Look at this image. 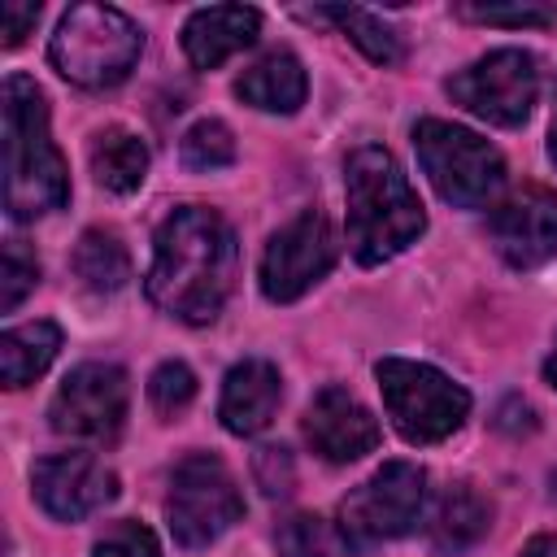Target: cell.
Returning <instances> with one entry per match:
<instances>
[{
	"mask_svg": "<svg viewBox=\"0 0 557 557\" xmlns=\"http://www.w3.org/2000/svg\"><path fill=\"white\" fill-rule=\"evenodd\" d=\"M374 65H396L400 57H405V44H400V35L379 17V13H370V9H322Z\"/></svg>",
	"mask_w": 557,
	"mask_h": 557,
	"instance_id": "22",
	"label": "cell"
},
{
	"mask_svg": "<svg viewBox=\"0 0 557 557\" xmlns=\"http://www.w3.org/2000/svg\"><path fill=\"white\" fill-rule=\"evenodd\" d=\"M518 557H557V535H535Z\"/></svg>",
	"mask_w": 557,
	"mask_h": 557,
	"instance_id": "32",
	"label": "cell"
},
{
	"mask_svg": "<svg viewBox=\"0 0 557 557\" xmlns=\"http://www.w3.org/2000/svg\"><path fill=\"white\" fill-rule=\"evenodd\" d=\"M470 22H487V26H553L557 9L540 4V0H513V4H461L457 9Z\"/></svg>",
	"mask_w": 557,
	"mask_h": 557,
	"instance_id": "27",
	"label": "cell"
},
{
	"mask_svg": "<svg viewBox=\"0 0 557 557\" xmlns=\"http://www.w3.org/2000/svg\"><path fill=\"white\" fill-rule=\"evenodd\" d=\"M91 174L104 191H117V196H131L144 174H148V148L135 131L126 126H104L96 139H91Z\"/></svg>",
	"mask_w": 557,
	"mask_h": 557,
	"instance_id": "20",
	"label": "cell"
},
{
	"mask_svg": "<svg viewBox=\"0 0 557 557\" xmlns=\"http://www.w3.org/2000/svg\"><path fill=\"white\" fill-rule=\"evenodd\" d=\"M274 544L283 557H339L348 544L339 535L335 522L318 518V513H292L278 522L274 531Z\"/></svg>",
	"mask_w": 557,
	"mask_h": 557,
	"instance_id": "23",
	"label": "cell"
},
{
	"mask_svg": "<svg viewBox=\"0 0 557 557\" xmlns=\"http://www.w3.org/2000/svg\"><path fill=\"white\" fill-rule=\"evenodd\" d=\"M39 283V261L22 239L4 244V278H0V309H17L26 300V292H35Z\"/></svg>",
	"mask_w": 557,
	"mask_h": 557,
	"instance_id": "26",
	"label": "cell"
},
{
	"mask_svg": "<svg viewBox=\"0 0 557 557\" xmlns=\"http://www.w3.org/2000/svg\"><path fill=\"white\" fill-rule=\"evenodd\" d=\"M496 426L500 431H535V409L527 405V400H518V396H509L505 405H500V418H496Z\"/></svg>",
	"mask_w": 557,
	"mask_h": 557,
	"instance_id": "31",
	"label": "cell"
},
{
	"mask_svg": "<svg viewBox=\"0 0 557 557\" xmlns=\"http://www.w3.org/2000/svg\"><path fill=\"white\" fill-rule=\"evenodd\" d=\"M413 148H418V161L431 187L457 209L487 205L505 183V157L470 126L422 117L413 126Z\"/></svg>",
	"mask_w": 557,
	"mask_h": 557,
	"instance_id": "6",
	"label": "cell"
},
{
	"mask_svg": "<svg viewBox=\"0 0 557 557\" xmlns=\"http://www.w3.org/2000/svg\"><path fill=\"white\" fill-rule=\"evenodd\" d=\"M165 518L183 548H205L244 518L235 474L213 453H191L174 466L165 492Z\"/></svg>",
	"mask_w": 557,
	"mask_h": 557,
	"instance_id": "8",
	"label": "cell"
},
{
	"mask_svg": "<svg viewBox=\"0 0 557 557\" xmlns=\"http://www.w3.org/2000/svg\"><path fill=\"white\" fill-rule=\"evenodd\" d=\"M544 374H548V383L557 387V344H553V352H548V361H544Z\"/></svg>",
	"mask_w": 557,
	"mask_h": 557,
	"instance_id": "33",
	"label": "cell"
},
{
	"mask_svg": "<svg viewBox=\"0 0 557 557\" xmlns=\"http://www.w3.org/2000/svg\"><path fill=\"white\" fill-rule=\"evenodd\" d=\"M278 396H283L278 370L265 357H244L239 366L226 370L218 418L231 435H257V431L270 426V418L278 409Z\"/></svg>",
	"mask_w": 557,
	"mask_h": 557,
	"instance_id": "15",
	"label": "cell"
},
{
	"mask_svg": "<svg viewBox=\"0 0 557 557\" xmlns=\"http://www.w3.org/2000/svg\"><path fill=\"white\" fill-rule=\"evenodd\" d=\"M126 400H131V387H126V370L122 366L83 361L57 387V396L48 405V418H52L57 435L109 444L126 422Z\"/></svg>",
	"mask_w": 557,
	"mask_h": 557,
	"instance_id": "10",
	"label": "cell"
},
{
	"mask_svg": "<svg viewBox=\"0 0 557 557\" xmlns=\"http://www.w3.org/2000/svg\"><path fill=\"white\" fill-rule=\"evenodd\" d=\"M374 379H379L387 418L409 444H440L470 413V392L426 361L383 357L374 366Z\"/></svg>",
	"mask_w": 557,
	"mask_h": 557,
	"instance_id": "5",
	"label": "cell"
},
{
	"mask_svg": "<svg viewBox=\"0 0 557 557\" xmlns=\"http://www.w3.org/2000/svg\"><path fill=\"white\" fill-rule=\"evenodd\" d=\"M57 348H61V326L57 322L35 318V322H22V326H9L0 335V379H4V387L35 383L52 366Z\"/></svg>",
	"mask_w": 557,
	"mask_h": 557,
	"instance_id": "19",
	"label": "cell"
},
{
	"mask_svg": "<svg viewBox=\"0 0 557 557\" xmlns=\"http://www.w3.org/2000/svg\"><path fill=\"white\" fill-rule=\"evenodd\" d=\"M305 65L296 52L278 48V52H265L257 65H248L235 83L239 100L252 104V109H265V113H296L305 104Z\"/></svg>",
	"mask_w": 557,
	"mask_h": 557,
	"instance_id": "17",
	"label": "cell"
},
{
	"mask_svg": "<svg viewBox=\"0 0 557 557\" xmlns=\"http://www.w3.org/2000/svg\"><path fill=\"white\" fill-rule=\"evenodd\" d=\"M339 257V244H335V231L326 222V213L318 209H305L296 213L287 226H278L261 252V292L265 300L274 305H287L296 296H305L318 278L331 274Z\"/></svg>",
	"mask_w": 557,
	"mask_h": 557,
	"instance_id": "11",
	"label": "cell"
},
{
	"mask_svg": "<svg viewBox=\"0 0 557 557\" xmlns=\"http://www.w3.org/2000/svg\"><path fill=\"white\" fill-rule=\"evenodd\" d=\"M70 200L65 161L48 135V100L26 74L4 78V209L35 222Z\"/></svg>",
	"mask_w": 557,
	"mask_h": 557,
	"instance_id": "3",
	"label": "cell"
},
{
	"mask_svg": "<svg viewBox=\"0 0 557 557\" xmlns=\"http://www.w3.org/2000/svg\"><path fill=\"white\" fill-rule=\"evenodd\" d=\"M348 200V248L361 265H383L405 252L422 231L426 213L396 157L379 144H361L344 161Z\"/></svg>",
	"mask_w": 557,
	"mask_h": 557,
	"instance_id": "2",
	"label": "cell"
},
{
	"mask_svg": "<svg viewBox=\"0 0 557 557\" xmlns=\"http://www.w3.org/2000/svg\"><path fill=\"white\" fill-rule=\"evenodd\" d=\"M487 527H492V505L470 483H453L431 509V544L440 553H466L487 535Z\"/></svg>",
	"mask_w": 557,
	"mask_h": 557,
	"instance_id": "18",
	"label": "cell"
},
{
	"mask_svg": "<svg viewBox=\"0 0 557 557\" xmlns=\"http://www.w3.org/2000/svg\"><path fill=\"white\" fill-rule=\"evenodd\" d=\"M426 505V474L413 461H387L339 500V535L348 548H374L413 531Z\"/></svg>",
	"mask_w": 557,
	"mask_h": 557,
	"instance_id": "7",
	"label": "cell"
},
{
	"mask_svg": "<svg viewBox=\"0 0 557 557\" xmlns=\"http://www.w3.org/2000/svg\"><path fill=\"white\" fill-rule=\"evenodd\" d=\"M30 487H35L39 509L57 522H78L117 496L113 470L96 461L91 453H57V457L35 461Z\"/></svg>",
	"mask_w": 557,
	"mask_h": 557,
	"instance_id": "13",
	"label": "cell"
},
{
	"mask_svg": "<svg viewBox=\"0 0 557 557\" xmlns=\"http://www.w3.org/2000/svg\"><path fill=\"white\" fill-rule=\"evenodd\" d=\"M252 474H257V483H261V492H265V496H287V492H292V483H296L292 453H287V448H278V444L257 448V457H252Z\"/></svg>",
	"mask_w": 557,
	"mask_h": 557,
	"instance_id": "29",
	"label": "cell"
},
{
	"mask_svg": "<svg viewBox=\"0 0 557 557\" xmlns=\"http://www.w3.org/2000/svg\"><path fill=\"white\" fill-rule=\"evenodd\" d=\"M487 235L513 270H540L544 261L557 257V191L540 183L509 191L492 209Z\"/></svg>",
	"mask_w": 557,
	"mask_h": 557,
	"instance_id": "12",
	"label": "cell"
},
{
	"mask_svg": "<svg viewBox=\"0 0 557 557\" xmlns=\"http://www.w3.org/2000/svg\"><path fill=\"white\" fill-rule=\"evenodd\" d=\"M261 30V13L244 4H209L196 9L183 26V52L196 70H213L226 57L244 52Z\"/></svg>",
	"mask_w": 557,
	"mask_h": 557,
	"instance_id": "16",
	"label": "cell"
},
{
	"mask_svg": "<svg viewBox=\"0 0 557 557\" xmlns=\"http://www.w3.org/2000/svg\"><path fill=\"white\" fill-rule=\"evenodd\" d=\"M74 274L83 278L87 292L113 296L117 287H126L131 278V252L113 231H83L78 248H74Z\"/></svg>",
	"mask_w": 557,
	"mask_h": 557,
	"instance_id": "21",
	"label": "cell"
},
{
	"mask_svg": "<svg viewBox=\"0 0 557 557\" xmlns=\"http://www.w3.org/2000/svg\"><path fill=\"white\" fill-rule=\"evenodd\" d=\"M139 52H144L139 26L122 9H109V4H74V9H65L61 22H57V35L48 44L52 70L65 83L87 87V91L122 83L135 70Z\"/></svg>",
	"mask_w": 557,
	"mask_h": 557,
	"instance_id": "4",
	"label": "cell"
},
{
	"mask_svg": "<svg viewBox=\"0 0 557 557\" xmlns=\"http://www.w3.org/2000/svg\"><path fill=\"white\" fill-rule=\"evenodd\" d=\"M178 157H183V165H187V170H196V174L226 170V165L235 161V135H231V126H226V122L205 117V122H196V126L183 135Z\"/></svg>",
	"mask_w": 557,
	"mask_h": 557,
	"instance_id": "24",
	"label": "cell"
},
{
	"mask_svg": "<svg viewBox=\"0 0 557 557\" xmlns=\"http://www.w3.org/2000/svg\"><path fill=\"white\" fill-rule=\"evenodd\" d=\"M235 257L239 248L226 218L205 205H183L157 226L152 265L144 278L148 300L187 326H205L231 296Z\"/></svg>",
	"mask_w": 557,
	"mask_h": 557,
	"instance_id": "1",
	"label": "cell"
},
{
	"mask_svg": "<svg viewBox=\"0 0 557 557\" xmlns=\"http://www.w3.org/2000/svg\"><path fill=\"white\" fill-rule=\"evenodd\" d=\"M196 396V374L183 366V361H161L148 379V405L161 413V418H174L191 405Z\"/></svg>",
	"mask_w": 557,
	"mask_h": 557,
	"instance_id": "25",
	"label": "cell"
},
{
	"mask_svg": "<svg viewBox=\"0 0 557 557\" xmlns=\"http://www.w3.org/2000/svg\"><path fill=\"white\" fill-rule=\"evenodd\" d=\"M448 96L492 126H522L540 96L535 57L522 48H496L448 78Z\"/></svg>",
	"mask_w": 557,
	"mask_h": 557,
	"instance_id": "9",
	"label": "cell"
},
{
	"mask_svg": "<svg viewBox=\"0 0 557 557\" xmlns=\"http://www.w3.org/2000/svg\"><path fill=\"white\" fill-rule=\"evenodd\" d=\"M91 557H161V548H157V535L148 531V527H139V522H113L100 540H96V553Z\"/></svg>",
	"mask_w": 557,
	"mask_h": 557,
	"instance_id": "28",
	"label": "cell"
},
{
	"mask_svg": "<svg viewBox=\"0 0 557 557\" xmlns=\"http://www.w3.org/2000/svg\"><path fill=\"white\" fill-rule=\"evenodd\" d=\"M39 22V4H26V0H4L0 4V35H4V48H17Z\"/></svg>",
	"mask_w": 557,
	"mask_h": 557,
	"instance_id": "30",
	"label": "cell"
},
{
	"mask_svg": "<svg viewBox=\"0 0 557 557\" xmlns=\"http://www.w3.org/2000/svg\"><path fill=\"white\" fill-rule=\"evenodd\" d=\"M548 157H553V165H557V113H553V126H548Z\"/></svg>",
	"mask_w": 557,
	"mask_h": 557,
	"instance_id": "34",
	"label": "cell"
},
{
	"mask_svg": "<svg viewBox=\"0 0 557 557\" xmlns=\"http://www.w3.org/2000/svg\"><path fill=\"white\" fill-rule=\"evenodd\" d=\"M305 440L318 457L344 466L379 448V422L352 392L322 387L305 409Z\"/></svg>",
	"mask_w": 557,
	"mask_h": 557,
	"instance_id": "14",
	"label": "cell"
}]
</instances>
